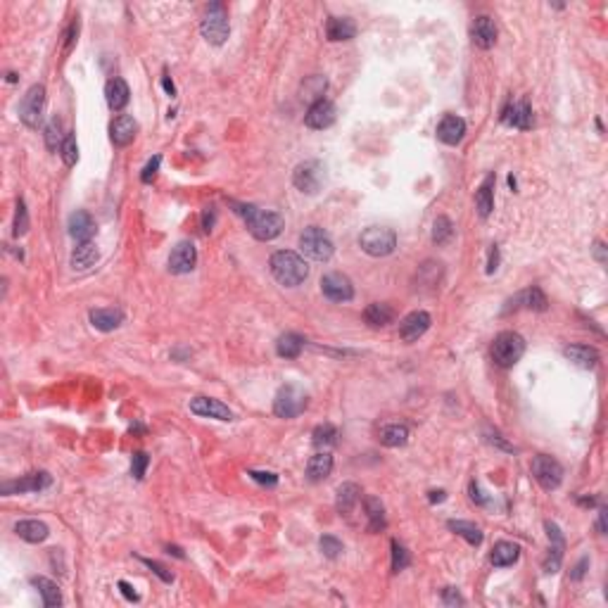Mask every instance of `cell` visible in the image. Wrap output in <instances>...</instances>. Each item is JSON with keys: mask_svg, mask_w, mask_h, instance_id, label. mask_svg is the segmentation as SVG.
Wrapping results in <instances>:
<instances>
[{"mask_svg": "<svg viewBox=\"0 0 608 608\" xmlns=\"http://www.w3.org/2000/svg\"><path fill=\"white\" fill-rule=\"evenodd\" d=\"M231 205L235 207V212L242 216L247 231L252 233L257 240H274L283 233L286 221H283V216L278 212L261 209L254 205H235V202H231Z\"/></svg>", "mask_w": 608, "mask_h": 608, "instance_id": "1", "label": "cell"}, {"mask_svg": "<svg viewBox=\"0 0 608 608\" xmlns=\"http://www.w3.org/2000/svg\"><path fill=\"white\" fill-rule=\"evenodd\" d=\"M269 266H271L274 278L286 288L302 286L309 276V266H307V261H304V257L293 252V249H278V252H274Z\"/></svg>", "mask_w": 608, "mask_h": 608, "instance_id": "2", "label": "cell"}, {"mask_svg": "<svg viewBox=\"0 0 608 608\" xmlns=\"http://www.w3.org/2000/svg\"><path fill=\"white\" fill-rule=\"evenodd\" d=\"M523 354H525V340L523 335L513 333V330H504L492 342V359H495L499 368L516 366Z\"/></svg>", "mask_w": 608, "mask_h": 608, "instance_id": "3", "label": "cell"}, {"mask_svg": "<svg viewBox=\"0 0 608 608\" xmlns=\"http://www.w3.org/2000/svg\"><path fill=\"white\" fill-rule=\"evenodd\" d=\"M200 31L207 43H212V45L226 43L228 33H231V24H228V12H226L224 3L207 5L205 17H202V22H200Z\"/></svg>", "mask_w": 608, "mask_h": 608, "instance_id": "4", "label": "cell"}, {"mask_svg": "<svg viewBox=\"0 0 608 608\" xmlns=\"http://www.w3.org/2000/svg\"><path fill=\"white\" fill-rule=\"evenodd\" d=\"M300 249L304 257H309V259H314V261H328L335 252V245L323 228L309 226V228H304V233L300 235Z\"/></svg>", "mask_w": 608, "mask_h": 608, "instance_id": "5", "label": "cell"}, {"mask_svg": "<svg viewBox=\"0 0 608 608\" xmlns=\"http://www.w3.org/2000/svg\"><path fill=\"white\" fill-rule=\"evenodd\" d=\"M359 247L371 257H388L395 252L397 235L393 228L385 226H371L359 235Z\"/></svg>", "mask_w": 608, "mask_h": 608, "instance_id": "6", "label": "cell"}, {"mask_svg": "<svg viewBox=\"0 0 608 608\" xmlns=\"http://www.w3.org/2000/svg\"><path fill=\"white\" fill-rule=\"evenodd\" d=\"M307 409V395L297 385H283L274 400V414L278 418H297Z\"/></svg>", "mask_w": 608, "mask_h": 608, "instance_id": "7", "label": "cell"}, {"mask_svg": "<svg viewBox=\"0 0 608 608\" xmlns=\"http://www.w3.org/2000/svg\"><path fill=\"white\" fill-rule=\"evenodd\" d=\"M530 471H532V475H535V480L539 483V488L546 492L556 490L558 485L563 483V466H561L556 458H551L546 454H539L532 458Z\"/></svg>", "mask_w": 608, "mask_h": 608, "instance_id": "8", "label": "cell"}, {"mask_svg": "<svg viewBox=\"0 0 608 608\" xmlns=\"http://www.w3.org/2000/svg\"><path fill=\"white\" fill-rule=\"evenodd\" d=\"M293 184L300 193L304 195H316L321 191V184H323V167L321 162L316 159H307L302 164L295 167L293 171Z\"/></svg>", "mask_w": 608, "mask_h": 608, "instance_id": "9", "label": "cell"}, {"mask_svg": "<svg viewBox=\"0 0 608 608\" xmlns=\"http://www.w3.org/2000/svg\"><path fill=\"white\" fill-rule=\"evenodd\" d=\"M43 107H45V86L33 84L22 98V105H19V119L24 121V126L38 128L40 117H43Z\"/></svg>", "mask_w": 608, "mask_h": 608, "instance_id": "10", "label": "cell"}, {"mask_svg": "<svg viewBox=\"0 0 608 608\" xmlns=\"http://www.w3.org/2000/svg\"><path fill=\"white\" fill-rule=\"evenodd\" d=\"M50 485H52L50 473L38 471V473H29V475L19 478V480L5 483L3 488H0V492H3L5 497H10V495H26V492H40V490H45V488H50Z\"/></svg>", "mask_w": 608, "mask_h": 608, "instance_id": "11", "label": "cell"}, {"mask_svg": "<svg viewBox=\"0 0 608 608\" xmlns=\"http://www.w3.org/2000/svg\"><path fill=\"white\" fill-rule=\"evenodd\" d=\"M321 293L328 297L330 302H349L354 297V286L344 274H326L321 278Z\"/></svg>", "mask_w": 608, "mask_h": 608, "instance_id": "12", "label": "cell"}, {"mask_svg": "<svg viewBox=\"0 0 608 608\" xmlns=\"http://www.w3.org/2000/svg\"><path fill=\"white\" fill-rule=\"evenodd\" d=\"M195 264H198V249L188 240H181L179 245L171 249V254H169V271L176 276L191 274Z\"/></svg>", "mask_w": 608, "mask_h": 608, "instance_id": "13", "label": "cell"}, {"mask_svg": "<svg viewBox=\"0 0 608 608\" xmlns=\"http://www.w3.org/2000/svg\"><path fill=\"white\" fill-rule=\"evenodd\" d=\"M430 323H432V319H430L428 312H423V309L411 312L400 321V337L404 342H416L418 337H423L425 333H428Z\"/></svg>", "mask_w": 608, "mask_h": 608, "instance_id": "14", "label": "cell"}, {"mask_svg": "<svg viewBox=\"0 0 608 608\" xmlns=\"http://www.w3.org/2000/svg\"><path fill=\"white\" fill-rule=\"evenodd\" d=\"M333 121H335V105L326 98L312 103L307 114H304V124L309 128H314V131H323V128H328Z\"/></svg>", "mask_w": 608, "mask_h": 608, "instance_id": "15", "label": "cell"}, {"mask_svg": "<svg viewBox=\"0 0 608 608\" xmlns=\"http://www.w3.org/2000/svg\"><path fill=\"white\" fill-rule=\"evenodd\" d=\"M502 121L506 126L520 128V131H528V128H532V124H535V119H532L530 103H528V100L509 103L504 107V112H502Z\"/></svg>", "mask_w": 608, "mask_h": 608, "instance_id": "16", "label": "cell"}, {"mask_svg": "<svg viewBox=\"0 0 608 608\" xmlns=\"http://www.w3.org/2000/svg\"><path fill=\"white\" fill-rule=\"evenodd\" d=\"M191 411L205 418H216V421H233V411L214 397H195L191 400Z\"/></svg>", "mask_w": 608, "mask_h": 608, "instance_id": "17", "label": "cell"}, {"mask_svg": "<svg viewBox=\"0 0 608 608\" xmlns=\"http://www.w3.org/2000/svg\"><path fill=\"white\" fill-rule=\"evenodd\" d=\"M497 33L499 31H497L495 19L488 17V15L475 17V22H473V26H471V38L480 50H490L492 45L497 43Z\"/></svg>", "mask_w": 608, "mask_h": 608, "instance_id": "18", "label": "cell"}, {"mask_svg": "<svg viewBox=\"0 0 608 608\" xmlns=\"http://www.w3.org/2000/svg\"><path fill=\"white\" fill-rule=\"evenodd\" d=\"M136 131H138L136 119H133L131 114H119V117L110 124V140L117 147H126V145L133 143Z\"/></svg>", "mask_w": 608, "mask_h": 608, "instance_id": "19", "label": "cell"}, {"mask_svg": "<svg viewBox=\"0 0 608 608\" xmlns=\"http://www.w3.org/2000/svg\"><path fill=\"white\" fill-rule=\"evenodd\" d=\"M518 307L532 309V312H546L549 302H546V295L542 293V288L532 286V288H528V290H523V293H518L516 297H511V300H509V307H506V312H511V309H518Z\"/></svg>", "mask_w": 608, "mask_h": 608, "instance_id": "20", "label": "cell"}, {"mask_svg": "<svg viewBox=\"0 0 608 608\" xmlns=\"http://www.w3.org/2000/svg\"><path fill=\"white\" fill-rule=\"evenodd\" d=\"M466 136V121L456 114H447L440 126H437V138L442 140L444 145H458Z\"/></svg>", "mask_w": 608, "mask_h": 608, "instance_id": "21", "label": "cell"}, {"mask_svg": "<svg viewBox=\"0 0 608 608\" xmlns=\"http://www.w3.org/2000/svg\"><path fill=\"white\" fill-rule=\"evenodd\" d=\"M105 100H107V105H110V110H114V112L124 110V107L128 105V100H131V91H128L126 81L121 77H114V79L107 81Z\"/></svg>", "mask_w": 608, "mask_h": 608, "instance_id": "22", "label": "cell"}, {"mask_svg": "<svg viewBox=\"0 0 608 608\" xmlns=\"http://www.w3.org/2000/svg\"><path fill=\"white\" fill-rule=\"evenodd\" d=\"M69 235L77 242H91L96 235V221L89 212H74L69 216Z\"/></svg>", "mask_w": 608, "mask_h": 608, "instance_id": "23", "label": "cell"}, {"mask_svg": "<svg viewBox=\"0 0 608 608\" xmlns=\"http://www.w3.org/2000/svg\"><path fill=\"white\" fill-rule=\"evenodd\" d=\"M91 323L93 328L103 330V333H110V330L119 328L124 323V312L117 307H107V309H93L91 312Z\"/></svg>", "mask_w": 608, "mask_h": 608, "instance_id": "24", "label": "cell"}, {"mask_svg": "<svg viewBox=\"0 0 608 608\" xmlns=\"http://www.w3.org/2000/svg\"><path fill=\"white\" fill-rule=\"evenodd\" d=\"M364 321H366L371 328H385L395 321V309L385 302H373L364 309Z\"/></svg>", "mask_w": 608, "mask_h": 608, "instance_id": "25", "label": "cell"}, {"mask_svg": "<svg viewBox=\"0 0 608 608\" xmlns=\"http://www.w3.org/2000/svg\"><path fill=\"white\" fill-rule=\"evenodd\" d=\"M326 36L328 40H352L356 36V24L349 17H330L326 22Z\"/></svg>", "mask_w": 608, "mask_h": 608, "instance_id": "26", "label": "cell"}, {"mask_svg": "<svg viewBox=\"0 0 608 608\" xmlns=\"http://www.w3.org/2000/svg\"><path fill=\"white\" fill-rule=\"evenodd\" d=\"M15 532H17V537H22L24 542H31V544L43 542V539H48L50 535L48 525H45L43 520H19L15 525Z\"/></svg>", "mask_w": 608, "mask_h": 608, "instance_id": "27", "label": "cell"}, {"mask_svg": "<svg viewBox=\"0 0 608 608\" xmlns=\"http://www.w3.org/2000/svg\"><path fill=\"white\" fill-rule=\"evenodd\" d=\"M563 354L565 359H570L580 368H594L599 361V352L590 344H570V347L563 349Z\"/></svg>", "mask_w": 608, "mask_h": 608, "instance_id": "28", "label": "cell"}, {"mask_svg": "<svg viewBox=\"0 0 608 608\" xmlns=\"http://www.w3.org/2000/svg\"><path fill=\"white\" fill-rule=\"evenodd\" d=\"M361 499V488L356 483H344L337 488V499H335V506L342 516H349L354 511V506L359 504Z\"/></svg>", "mask_w": 608, "mask_h": 608, "instance_id": "29", "label": "cell"}, {"mask_svg": "<svg viewBox=\"0 0 608 608\" xmlns=\"http://www.w3.org/2000/svg\"><path fill=\"white\" fill-rule=\"evenodd\" d=\"M330 473H333V456H330L328 451H319V454H314L312 458H309V463H307V478H309L312 483L326 480Z\"/></svg>", "mask_w": 608, "mask_h": 608, "instance_id": "30", "label": "cell"}, {"mask_svg": "<svg viewBox=\"0 0 608 608\" xmlns=\"http://www.w3.org/2000/svg\"><path fill=\"white\" fill-rule=\"evenodd\" d=\"M475 207L483 219H488L492 214V209H495V174H490L475 191Z\"/></svg>", "mask_w": 608, "mask_h": 608, "instance_id": "31", "label": "cell"}, {"mask_svg": "<svg viewBox=\"0 0 608 608\" xmlns=\"http://www.w3.org/2000/svg\"><path fill=\"white\" fill-rule=\"evenodd\" d=\"M378 440L385 447H404L409 442V428L404 423H388L378 432Z\"/></svg>", "mask_w": 608, "mask_h": 608, "instance_id": "32", "label": "cell"}, {"mask_svg": "<svg viewBox=\"0 0 608 608\" xmlns=\"http://www.w3.org/2000/svg\"><path fill=\"white\" fill-rule=\"evenodd\" d=\"M98 257H100L98 247L93 245V240L91 242H79V245L74 247V252H72L74 271H86V269H91L98 261Z\"/></svg>", "mask_w": 608, "mask_h": 608, "instance_id": "33", "label": "cell"}, {"mask_svg": "<svg viewBox=\"0 0 608 608\" xmlns=\"http://www.w3.org/2000/svg\"><path fill=\"white\" fill-rule=\"evenodd\" d=\"M518 556H520L518 544H513V542H497L495 549H492L490 561H492V565H495V568H509V565L516 563Z\"/></svg>", "mask_w": 608, "mask_h": 608, "instance_id": "34", "label": "cell"}, {"mask_svg": "<svg viewBox=\"0 0 608 608\" xmlns=\"http://www.w3.org/2000/svg\"><path fill=\"white\" fill-rule=\"evenodd\" d=\"M31 585L36 587L38 594L43 597V606L45 608H57L62 606V594H60V587L48 578H31Z\"/></svg>", "mask_w": 608, "mask_h": 608, "instance_id": "35", "label": "cell"}, {"mask_svg": "<svg viewBox=\"0 0 608 608\" xmlns=\"http://www.w3.org/2000/svg\"><path fill=\"white\" fill-rule=\"evenodd\" d=\"M302 349H304V337L297 333L281 335L278 342H276V354H278L281 359H297V356L302 354Z\"/></svg>", "mask_w": 608, "mask_h": 608, "instance_id": "36", "label": "cell"}, {"mask_svg": "<svg viewBox=\"0 0 608 608\" xmlns=\"http://www.w3.org/2000/svg\"><path fill=\"white\" fill-rule=\"evenodd\" d=\"M364 511L368 518V532H381L385 530V506L378 497L364 499Z\"/></svg>", "mask_w": 608, "mask_h": 608, "instance_id": "37", "label": "cell"}, {"mask_svg": "<svg viewBox=\"0 0 608 608\" xmlns=\"http://www.w3.org/2000/svg\"><path fill=\"white\" fill-rule=\"evenodd\" d=\"M447 528L451 532H456L458 537H463L466 542L473 544V546H480L483 544V530L478 528L475 523H471V520H449Z\"/></svg>", "mask_w": 608, "mask_h": 608, "instance_id": "38", "label": "cell"}, {"mask_svg": "<svg viewBox=\"0 0 608 608\" xmlns=\"http://www.w3.org/2000/svg\"><path fill=\"white\" fill-rule=\"evenodd\" d=\"M337 428L333 423H321V425H316L314 428V432H312V440H314V444L316 447H333V444L337 442Z\"/></svg>", "mask_w": 608, "mask_h": 608, "instance_id": "39", "label": "cell"}, {"mask_svg": "<svg viewBox=\"0 0 608 608\" xmlns=\"http://www.w3.org/2000/svg\"><path fill=\"white\" fill-rule=\"evenodd\" d=\"M454 235V224L449 221V216H437L435 224H432V242L435 245H447Z\"/></svg>", "mask_w": 608, "mask_h": 608, "instance_id": "40", "label": "cell"}, {"mask_svg": "<svg viewBox=\"0 0 608 608\" xmlns=\"http://www.w3.org/2000/svg\"><path fill=\"white\" fill-rule=\"evenodd\" d=\"M62 143H64V138H62V121H60L57 117H52L48 121V126H45V145H48V150L60 152Z\"/></svg>", "mask_w": 608, "mask_h": 608, "instance_id": "41", "label": "cell"}, {"mask_svg": "<svg viewBox=\"0 0 608 608\" xmlns=\"http://www.w3.org/2000/svg\"><path fill=\"white\" fill-rule=\"evenodd\" d=\"M323 91H326V79L323 77H309L302 86V98L304 100H321Z\"/></svg>", "mask_w": 608, "mask_h": 608, "instance_id": "42", "label": "cell"}, {"mask_svg": "<svg viewBox=\"0 0 608 608\" xmlns=\"http://www.w3.org/2000/svg\"><path fill=\"white\" fill-rule=\"evenodd\" d=\"M60 157H62L64 167H74L79 162V145H77V136L74 133H67L64 143L60 147Z\"/></svg>", "mask_w": 608, "mask_h": 608, "instance_id": "43", "label": "cell"}, {"mask_svg": "<svg viewBox=\"0 0 608 608\" xmlns=\"http://www.w3.org/2000/svg\"><path fill=\"white\" fill-rule=\"evenodd\" d=\"M26 231H29V212H26L24 200H17V212H15V224H12V233H15V238H22Z\"/></svg>", "mask_w": 608, "mask_h": 608, "instance_id": "44", "label": "cell"}, {"mask_svg": "<svg viewBox=\"0 0 608 608\" xmlns=\"http://www.w3.org/2000/svg\"><path fill=\"white\" fill-rule=\"evenodd\" d=\"M390 546H393V573H402L404 568H409V563H411L409 551L404 549L397 539H393V544Z\"/></svg>", "mask_w": 608, "mask_h": 608, "instance_id": "45", "label": "cell"}, {"mask_svg": "<svg viewBox=\"0 0 608 608\" xmlns=\"http://www.w3.org/2000/svg\"><path fill=\"white\" fill-rule=\"evenodd\" d=\"M561 558H563V544L551 542V549L544 558V573H549V575L551 573H556L561 568Z\"/></svg>", "mask_w": 608, "mask_h": 608, "instance_id": "46", "label": "cell"}, {"mask_svg": "<svg viewBox=\"0 0 608 608\" xmlns=\"http://www.w3.org/2000/svg\"><path fill=\"white\" fill-rule=\"evenodd\" d=\"M319 546H321V551H323V556H328V558H337L342 553V542L337 537H333V535H323L321 539H319Z\"/></svg>", "mask_w": 608, "mask_h": 608, "instance_id": "47", "label": "cell"}, {"mask_svg": "<svg viewBox=\"0 0 608 608\" xmlns=\"http://www.w3.org/2000/svg\"><path fill=\"white\" fill-rule=\"evenodd\" d=\"M147 466H150V456H147L145 451H136L131 458V475L136 478V480H143Z\"/></svg>", "mask_w": 608, "mask_h": 608, "instance_id": "48", "label": "cell"}, {"mask_svg": "<svg viewBox=\"0 0 608 608\" xmlns=\"http://www.w3.org/2000/svg\"><path fill=\"white\" fill-rule=\"evenodd\" d=\"M159 164H162V157H159V154H154V157L145 164L143 174H140V181H143V184H152V181L157 179Z\"/></svg>", "mask_w": 608, "mask_h": 608, "instance_id": "49", "label": "cell"}, {"mask_svg": "<svg viewBox=\"0 0 608 608\" xmlns=\"http://www.w3.org/2000/svg\"><path fill=\"white\" fill-rule=\"evenodd\" d=\"M247 475L252 478L254 483L266 485V488H274V485L278 483V475H276V473H269V471H249Z\"/></svg>", "mask_w": 608, "mask_h": 608, "instance_id": "50", "label": "cell"}, {"mask_svg": "<svg viewBox=\"0 0 608 608\" xmlns=\"http://www.w3.org/2000/svg\"><path fill=\"white\" fill-rule=\"evenodd\" d=\"M442 604L444 606H463V597L458 594L456 587H444V590H442Z\"/></svg>", "mask_w": 608, "mask_h": 608, "instance_id": "51", "label": "cell"}, {"mask_svg": "<svg viewBox=\"0 0 608 608\" xmlns=\"http://www.w3.org/2000/svg\"><path fill=\"white\" fill-rule=\"evenodd\" d=\"M140 561H143V563H145L147 568H150V570L154 573V575L164 580V582H171V580H174V575H171V573H169V570H167V568H164V565H162V563H157V561H152V558H140Z\"/></svg>", "mask_w": 608, "mask_h": 608, "instance_id": "52", "label": "cell"}, {"mask_svg": "<svg viewBox=\"0 0 608 608\" xmlns=\"http://www.w3.org/2000/svg\"><path fill=\"white\" fill-rule=\"evenodd\" d=\"M77 36H79V19H74V22L69 24V29H67V33H64V52H69L74 48Z\"/></svg>", "mask_w": 608, "mask_h": 608, "instance_id": "53", "label": "cell"}, {"mask_svg": "<svg viewBox=\"0 0 608 608\" xmlns=\"http://www.w3.org/2000/svg\"><path fill=\"white\" fill-rule=\"evenodd\" d=\"M468 492H471V499H473V502H475L478 506H488V504H490L488 495H485V492L480 490V485H478L475 480L468 485Z\"/></svg>", "mask_w": 608, "mask_h": 608, "instance_id": "54", "label": "cell"}, {"mask_svg": "<svg viewBox=\"0 0 608 608\" xmlns=\"http://www.w3.org/2000/svg\"><path fill=\"white\" fill-rule=\"evenodd\" d=\"M214 221H216V209L214 207H207L205 214H202V228L209 233L214 228Z\"/></svg>", "mask_w": 608, "mask_h": 608, "instance_id": "55", "label": "cell"}, {"mask_svg": "<svg viewBox=\"0 0 608 608\" xmlns=\"http://www.w3.org/2000/svg\"><path fill=\"white\" fill-rule=\"evenodd\" d=\"M499 269V247L492 245L490 247V261H488V274H495Z\"/></svg>", "mask_w": 608, "mask_h": 608, "instance_id": "56", "label": "cell"}, {"mask_svg": "<svg viewBox=\"0 0 608 608\" xmlns=\"http://www.w3.org/2000/svg\"><path fill=\"white\" fill-rule=\"evenodd\" d=\"M587 565H590V558H580V563L575 565V568H573V573H570V578L573 580H582V575H585V568Z\"/></svg>", "mask_w": 608, "mask_h": 608, "instance_id": "57", "label": "cell"}, {"mask_svg": "<svg viewBox=\"0 0 608 608\" xmlns=\"http://www.w3.org/2000/svg\"><path fill=\"white\" fill-rule=\"evenodd\" d=\"M119 590H121V594H124V597H126L128 601H138V594L133 592V587L128 585V582H124V580H121V582H119Z\"/></svg>", "mask_w": 608, "mask_h": 608, "instance_id": "58", "label": "cell"}, {"mask_svg": "<svg viewBox=\"0 0 608 608\" xmlns=\"http://www.w3.org/2000/svg\"><path fill=\"white\" fill-rule=\"evenodd\" d=\"M594 257H597L599 259V264H606V245L604 242H597V245H594Z\"/></svg>", "mask_w": 608, "mask_h": 608, "instance_id": "59", "label": "cell"}, {"mask_svg": "<svg viewBox=\"0 0 608 608\" xmlns=\"http://www.w3.org/2000/svg\"><path fill=\"white\" fill-rule=\"evenodd\" d=\"M597 528H599V532L601 535H606V511L601 509L599 511V520H597Z\"/></svg>", "mask_w": 608, "mask_h": 608, "instance_id": "60", "label": "cell"}, {"mask_svg": "<svg viewBox=\"0 0 608 608\" xmlns=\"http://www.w3.org/2000/svg\"><path fill=\"white\" fill-rule=\"evenodd\" d=\"M444 499H447L444 490H437V492L432 490V492H430V502H432V504H435V502H444Z\"/></svg>", "mask_w": 608, "mask_h": 608, "instance_id": "61", "label": "cell"}, {"mask_svg": "<svg viewBox=\"0 0 608 608\" xmlns=\"http://www.w3.org/2000/svg\"><path fill=\"white\" fill-rule=\"evenodd\" d=\"M162 86H164V91L169 93V96H174V93H176V89H174V84H171V79H169V77L162 79Z\"/></svg>", "mask_w": 608, "mask_h": 608, "instance_id": "62", "label": "cell"}, {"mask_svg": "<svg viewBox=\"0 0 608 608\" xmlns=\"http://www.w3.org/2000/svg\"><path fill=\"white\" fill-rule=\"evenodd\" d=\"M167 551H169V553H174V556H176V558H186V556H184V551H181L179 546H171V544H169V546H167Z\"/></svg>", "mask_w": 608, "mask_h": 608, "instance_id": "63", "label": "cell"}]
</instances>
